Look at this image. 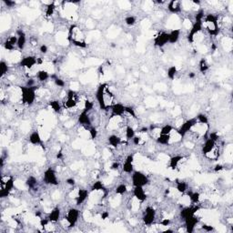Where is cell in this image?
I'll use <instances>...</instances> for the list:
<instances>
[{
	"instance_id": "8992f818",
	"label": "cell",
	"mask_w": 233,
	"mask_h": 233,
	"mask_svg": "<svg viewBox=\"0 0 233 233\" xmlns=\"http://www.w3.org/2000/svg\"><path fill=\"white\" fill-rule=\"evenodd\" d=\"M156 210L153 207H150V206H148L146 208H145V211H144V214H143V217H142V220L144 222V224L146 226H151L155 219H156Z\"/></svg>"
},
{
	"instance_id": "f6af8a7d",
	"label": "cell",
	"mask_w": 233,
	"mask_h": 233,
	"mask_svg": "<svg viewBox=\"0 0 233 233\" xmlns=\"http://www.w3.org/2000/svg\"><path fill=\"white\" fill-rule=\"evenodd\" d=\"M125 113L128 114L129 116H131L132 118L136 119L137 118V115H136V112H135V110L130 107V106H125Z\"/></svg>"
},
{
	"instance_id": "9c48e42d",
	"label": "cell",
	"mask_w": 233,
	"mask_h": 233,
	"mask_svg": "<svg viewBox=\"0 0 233 233\" xmlns=\"http://www.w3.org/2000/svg\"><path fill=\"white\" fill-rule=\"evenodd\" d=\"M202 28H203V21H197V20H195L191 29H190V33L188 35V41L190 42V43H193L195 36L198 33H199L202 30Z\"/></svg>"
},
{
	"instance_id": "680465c9",
	"label": "cell",
	"mask_w": 233,
	"mask_h": 233,
	"mask_svg": "<svg viewBox=\"0 0 233 233\" xmlns=\"http://www.w3.org/2000/svg\"><path fill=\"white\" fill-rule=\"evenodd\" d=\"M66 183L69 186H74L76 184V180L73 178H69L66 179Z\"/></svg>"
},
{
	"instance_id": "d4e9b609",
	"label": "cell",
	"mask_w": 233,
	"mask_h": 233,
	"mask_svg": "<svg viewBox=\"0 0 233 233\" xmlns=\"http://www.w3.org/2000/svg\"><path fill=\"white\" fill-rule=\"evenodd\" d=\"M108 141H109L110 146H112L113 148L119 147L121 144V142H122L121 138L119 137H118L117 135H110L109 138H108Z\"/></svg>"
},
{
	"instance_id": "4fadbf2b",
	"label": "cell",
	"mask_w": 233,
	"mask_h": 233,
	"mask_svg": "<svg viewBox=\"0 0 233 233\" xmlns=\"http://www.w3.org/2000/svg\"><path fill=\"white\" fill-rule=\"evenodd\" d=\"M133 161H134V156L132 154L128 155L125 162L122 165V171L127 173V174H131L134 171V166H133Z\"/></svg>"
},
{
	"instance_id": "44dd1931",
	"label": "cell",
	"mask_w": 233,
	"mask_h": 233,
	"mask_svg": "<svg viewBox=\"0 0 233 233\" xmlns=\"http://www.w3.org/2000/svg\"><path fill=\"white\" fill-rule=\"evenodd\" d=\"M29 142L32 144V145H42L43 142H42V138L40 134L38 133V131L35 130L33 131L30 135H29Z\"/></svg>"
},
{
	"instance_id": "7402d4cb",
	"label": "cell",
	"mask_w": 233,
	"mask_h": 233,
	"mask_svg": "<svg viewBox=\"0 0 233 233\" xmlns=\"http://www.w3.org/2000/svg\"><path fill=\"white\" fill-rule=\"evenodd\" d=\"M181 31L180 29H173L168 33V43L176 44L179 40Z\"/></svg>"
},
{
	"instance_id": "277c9868",
	"label": "cell",
	"mask_w": 233,
	"mask_h": 233,
	"mask_svg": "<svg viewBox=\"0 0 233 233\" xmlns=\"http://www.w3.org/2000/svg\"><path fill=\"white\" fill-rule=\"evenodd\" d=\"M43 180L45 184L47 185H51V186H57L58 185V180L56 178L55 170L52 168H47L43 175Z\"/></svg>"
},
{
	"instance_id": "7a4b0ae2",
	"label": "cell",
	"mask_w": 233,
	"mask_h": 233,
	"mask_svg": "<svg viewBox=\"0 0 233 233\" xmlns=\"http://www.w3.org/2000/svg\"><path fill=\"white\" fill-rule=\"evenodd\" d=\"M131 182L133 187H145L150 183V179L148 176L138 170H135L131 175Z\"/></svg>"
},
{
	"instance_id": "5bb4252c",
	"label": "cell",
	"mask_w": 233,
	"mask_h": 233,
	"mask_svg": "<svg viewBox=\"0 0 233 233\" xmlns=\"http://www.w3.org/2000/svg\"><path fill=\"white\" fill-rule=\"evenodd\" d=\"M168 10L171 14H178L182 11L181 8V2L178 0H172L169 1L168 4Z\"/></svg>"
},
{
	"instance_id": "4dcf8cb0",
	"label": "cell",
	"mask_w": 233,
	"mask_h": 233,
	"mask_svg": "<svg viewBox=\"0 0 233 233\" xmlns=\"http://www.w3.org/2000/svg\"><path fill=\"white\" fill-rule=\"evenodd\" d=\"M77 105H78L77 99H76V98H73V97H67V100H66L65 103H64L65 108H67V109H69V110L76 108Z\"/></svg>"
},
{
	"instance_id": "be15d7a7",
	"label": "cell",
	"mask_w": 233,
	"mask_h": 233,
	"mask_svg": "<svg viewBox=\"0 0 233 233\" xmlns=\"http://www.w3.org/2000/svg\"><path fill=\"white\" fill-rule=\"evenodd\" d=\"M148 130H149V128H141V129L139 130V132H141V133H145V132H148Z\"/></svg>"
},
{
	"instance_id": "ffe728a7",
	"label": "cell",
	"mask_w": 233,
	"mask_h": 233,
	"mask_svg": "<svg viewBox=\"0 0 233 233\" xmlns=\"http://www.w3.org/2000/svg\"><path fill=\"white\" fill-rule=\"evenodd\" d=\"M112 116L115 117H121L125 113V106L121 103H115L111 106Z\"/></svg>"
},
{
	"instance_id": "83f0119b",
	"label": "cell",
	"mask_w": 233,
	"mask_h": 233,
	"mask_svg": "<svg viewBox=\"0 0 233 233\" xmlns=\"http://www.w3.org/2000/svg\"><path fill=\"white\" fill-rule=\"evenodd\" d=\"M50 78V75L47 71L46 70H38L37 73V78L38 79V81L40 82H45L47 81L48 78Z\"/></svg>"
},
{
	"instance_id": "7c38bea8",
	"label": "cell",
	"mask_w": 233,
	"mask_h": 233,
	"mask_svg": "<svg viewBox=\"0 0 233 233\" xmlns=\"http://www.w3.org/2000/svg\"><path fill=\"white\" fill-rule=\"evenodd\" d=\"M168 43V33L161 32L154 38V46L158 47H163Z\"/></svg>"
},
{
	"instance_id": "94428289",
	"label": "cell",
	"mask_w": 233,
	"mask_h": 233,
	"mask_svg": "<svg viewBox=\"0 0 233 233\" xmlns=\"http://www.w3.org/2000/svg\"><path fill=\"white\" fill-rule=\"evenodd\" d=\"M110 217V212L109 211H103L101 214V219H109Z\"/></svg>"
},
{
	"instance_id": "60d3db41",
	"label": "cell",
	"mask_w": 233,
	"mask_h": 233,
	"mask_svg": "<svg viewBox=\"0 0 233 233\" xmlns=\"http://www.w3.org/2000/svg\"><path fill=\"white\" fill-rule=\"evenodd\" d=\"M56 9V6L55 3L52 2V3H49L48 6L47 7V9H46V16H51L52 15L54 14Z\"/></svg>"
},
{
	"instance_id": "b9f144b4",
	"label": "cell",
	"mask_w": 233,
	"mask_h": 233,
	"mask_svg": "<svg viewBox=\"0 0 233 233\" xmlns=\"http://www.w3.org/2000/svg\"><path fill=\"white\" fill-rule=\"evenodd\" d=\"M50 78H52L54 79V83H55V85L56 87H64L66 86V82L62 78H59L56 77L55 75L50 76Z\"/></svg>"
},
{
	"instance_id": "30bf717a",
	"label": "cell",
	"mask_w": 233,
	"mask_h": 233,
	"mask_svg": "<svg viewBox=\"0 0 233 233\" xmlns=\"http://www.w3.org/2000/svg\"><path fill=\"white\" fill-rule=\"evenodd\" d=\"M199 209H200V207L198 204H193L192 206H189V207H186V208H182L180 210L179 216H180L181 219H186L187 217H189V216L195 215Z\"/></svg>"
},
{
	"instance_id": "d590c367",
	"label": "cell",
	"mask_w": 233,
	"mask_h": 233,
	"mask_svg": "<svg viewBox=\"0 0 233 233\" xmlns=\"http://www.w3.org/2000/svg\"><path fill=\"white\" fill-rule=\"evenodd\" d=\"M49 106L51 107V109L53 110V111H55L56 113L60 112L61 109H62V106H61V104L59 103L58 100H51L49 102Z\"/></svg>"
},
{
	"instance_id": "4316f807",
	"label": "cell",
	"mask_w": 233,
	"mask_h": 233,
	"mask_svg": "<svg viewBox=\"0 0 233 233\" xmlns=\"http://www.w3.org/2000/svg\"><path fill=\"white\" fill-rule=\"evenodd\" d=\"M156 141L158 144L159 145H168L169 141H170V135H163V134H159V137H157Z\"/></svg>"
},
{
	"instance_id": "6f0895ef",
	"label": "cell",
	"mask_w": 233,
	"mask_h": 233,
	"mask_svg": "<svg viewBox=\"0 0 233 233\" xmlns=\"http://www.w3.org/2000/svg\"><path fill=\"white\" fill-rule=\"evenodd\" d=\"M119 167H120V165L119 162H117V161H115V162H113L111 166H110V168L112 169V170H118L119 168Z\"/></svg>"
},
{
	"instance_id": "d6a6232c",
	"label": "cell",
	"mask_w": 233,
	"mask_h": 233,
	"mask_svg": "<svg viewBox=\"0 0 233 233\" xmlns=\"http://www.w3.org/2000/svg\"><path fill=\"white\" fill-rule=\"evenodd\" d=\"M135 136H136V131H135V129H134L132 127L128 126V127L126 128V138H127L128 140H131Z\"/></svg>"
},
{
	"instance_id": "603a6c76",
	"label": "cell",
	"mask_w": 233,
	"mask_h": 233,
	"mask_svg": "<svg viewBox=\"0 0 233 233\" xmlns=\"http://www.w3.org/2000/svg\"><path fill=\"white\" fill-rule=\"evenodd\" d=\"M47 218L50 220V222H53V223L57 222L59 218H60V209H59V208H57V207L54 208L51 210V212L48 214V217H47Z\"/></svg>"
},
{
	"instance_id": "cb8c5ba5",
	"label": "cell",
	"mask_w": 233,
	"mask_h": 233,
	"mask_svg": "<svg viewBox=\"0 0 233 233\" xmlns=\"http://www.w3.org/2000/svg\"><path fill=\"white\" fill-rule=\"evenodd\" d=\"M183 159V157L180 156V155H176V156H173L170 158L169 159V163H168V167L171 168V169H175L177 168L178 165L180 163V161Z\"/></svg>"
},
{
	"instance_id": "816d5d0a",
	"label": "cell",
	"mask_w": 233,
	"mask_h": 233,
	"mask_svg": "<svg viewBox=\"0 0 233 233\" xmlns=\"http://www.w3.org/2000/svg\"><path fill=\"white\" fill-rule=\"evenodd\" d=\"M39 51L41 52L42 54H47V51H48V47H47V45H45V44H43L40 46V47H39Z\"/></svg>"
},
{
	"instance_id": "2e32d148",
	"label": "cell",
	"mask_w": 233,
	"mask_h": 233,
	"mask_svg": "<svg viewBox=\"0 0 233 233\" xmlns=\"http://www.w3.org/2000/svg\"><path fill=\"white\" fill-rule=\"evenodd\" d=\"M133 196L140 202H144L147 199V193L143 187H134Z\"/></svg>"
},
{
	"instance_id": "1f68e13d",
	"label": "cell",
	"mask_w": 233,
	"mask_h": 233,
	"mask_svg": "<svg viewBox=\"0 0 233 233\" xmlns=\"http://www.w3.org/2000/svg\"><path fill=\"white\" fill-rule=\"evenodd\" d=\"M176 189L179 193L184 194L188 190V184L185 181H177L176 182Z\"/></svg>"
},
{
	"instance_id": "ba28073f",
	"label": "cell",
	"mask_w": 233,
	"mask_h": 233,
	"mask_svg": "<svg viewBox=\"0 0 233 233\" xmlns=\"http://www.w3.org/2000/svg\"><path fill=\"white\" fill-rule=\"evenodd\" d=\"M183 220H184V223H185L186 232L192 233L194 231V230H195L196 225L199 223V219L196 217V214H195V215H191V216L187 217L186 219H184Z\"/></svg>"
},
{
	"instance_id": "9a60e30c",
	"label": "cell",
	"mask_w": 233,
	"mask_h": 233,
	"mask_svg": "<svg viewBox=\"0 0 233 233\" xmlns=\"http://www.w3.org/2000/svg\"><path fill=\"white\" fill-rule=\"evenodd\" d=\"M16 34H17V48L19 50H23L26 47V44H27V37H26V34L25 32L22 30V29H19L16 31Z\"/></svg>"
},
{
	"instance_id": "ee69618b",
	"label": "cell",
	"mask_w": 233,
	"mask_h": 233,
	"mask_svg": "<svg viewBox=\"0 0 233 233\" xmlns=\"http://www.w3.org/2000/svg\"><path fill=\"white\" fill-rule=\"evenodd\" d=\"M116 194L118 195H124L126 192L128 191V188H127V185L125 184H120L119 185L117 188H116Z\"/></svg>"
},
{
	"instance_id": "74e56055",
	"label": "cell",
	"mask_w": 233,
	"mask_h": 233,
	"mask_svg": "<svg viewBox=\"0 0 233 233\" xmlns=\"http://www.w3.org/2000/svg\"><path fill=\"white\" fill-rule=\"evenodd\" d=\"M9 67L7 65V63L5 60H1L0 62V73H1V78H3L7 72H8Z\"/></svg>"
},
{
	"instance_id": "91938a15",
	"label": "cell",
	"mask_w": 233,
	"mask_h": 233,
	"mask_svg": "<svg viewBox=\"0 0 233 233\" xmlns=\"http://www.w3.org/2000/svg\"><path fill=\"white\" fill-rule=\"evenodd\" d=\"M202 229L205 231H208V232H209V231H212L213 230H214V228L212 227V226H209V225H206L204 224L203 226H202Z\"/></svg>"
},
{
	"instance_id": "7dc6e473",
	"label": "cell",
	"mask_w": 233,
	"mask_h": 233,
	"mask_svg": "<svg viewBox=\"0 0 233 233\" xmlns=\"http://www.w3.org/2000/svg\"><path fill=\"white\" fill-rule=\"evenodd\" d=\"M4 47H5V49H7V50H8V51H13L15 49L14 45L11 44L7 39L4 42Z\"/></svg>"
},
{
	"instance_id": "03108f58",
	"label": "cell",
	"mask_w": 233,
	"mask_h": 233,
	"mask_svg": "<svg viewBox=\"0 0 233 233\" xmlns=\"http://www.w3.org/2000/svg\"><path fill=\"white\" fill-rule=\"evenodd\" d=\"M189 77H190V78H193L195 77V74H194L193 72H190V73L189 74Z\"/></svg>"
},
{
	"instance_id": "f907efd6",
	"label": "cell",
	"mask_w": 233,
	"mask_h": 233,
	"mask_svg": "<svg viewBox=\"0 0 233 233\" xmlns=\"http://www.w3.org/2000/svg\"><path fill=\"white\" fill-rule=\"evenodd\" d=\"M4 4L7 7H13L16 6V2L11 1V0H4Z\"/></svg>"
},
{
	"instance_id": "52a82bcc",
	"label": "cell",
	"mask_w": 233,
	"mask_h": 233,
	"mask_svg": "<svg viewBox=\"0 0 233 233\" xmlns=\"http://www.w3.org/2000/svg\"><path fill=\"white\" fill-rule=\"evenodd\" d=\"M79 214H80V211L76 208H71L70 209H69L66 215V220L68 221L70 228H73L76 226L77 222L79 219Z\"/></svg>"
},
{
	"instance_id": "bcb514c9",
	"label": "cell",
	"mask_w": 233,
	"mask_h": 233,
	"mask_svg": "<svg viewBox=\"0 0 233 233\" xmlns=\"http://www.w3.org/2000/svg\"><path fill=\"white\" fill-rule=\"evenodd\" d=\"M93 108H94V103L93 102H91L89 100H86L85 101V103H84V110H86V111H87L89 113V111H91V110H93Z\"/></svg>"
},
{
	"instance_id": "836d02e7",
	"label": "cell",
	"mask_w": 233,
	"mask_h": 233,
	"mask_svg": "<svg viewBox=\"0 0 233 233\" xmlns=\"http://www.w3.org/2000/svg\"><path fill=\"white\" fill-rule=\"evenodd\" d=\"M174 128L169 125V124H166L164 125L161 128H160V131H159V134H163V135H170V133L173 131Z\"/></svg>"
},
{
	"instance_id": "6da1fadb",
	"label": "cell",
	"mask_w": 233,
	"mask_h": 233,
	"mask_svg": "<svg viewBox=\"0 0 233 233\" xmlns=\"http://www.w3.org/2000/svg\"><path fill=\"white\" fill-rule=\"evenodd\" d=\"M37 87H28V86H21L20 91H21V100L22 103L27 106H32L35 103V100L37 98Z\"/></svg>"
},
{
	"instance_id": "f1b7e54d",
	"label": "cell",
	"mask_w": 233,
	"mask_h": 233,
	"mask_svg": "<svg viewBox=\"0 0 233 233\" xmlns=\"http://www.w3.org/2000/svg\"><path fill=\"white\" fill-rule=\"evenodd\" d=\"M177 73H178V69H177V67H176V66H171V67H169V68L168 69V70H167V77H168V78H169L170 80H174V78H175Z\"/></svg>"
},
{
	"instance_id": "681fc988",
	"label": "cell",
	"mask_w": 233,
	"mask_h": 233,
	"mask_svg": "<svg viewBox=\"0 0 233 233\" xmlns=\"http://www.w3.org/2000/svg\"><path fill=\"white\" fill-rule=\"evenodd\" d=\"M89 135L92 139H95L97 137V130H96V128H91L89 129Z\"/></svg>"
},
{
	"instance_id": "e0dca14e",
	"label": "cell",
	"mask_w": 233,
	"mask_h": 233,
	"mask_svg": "<svg viewBox=\"0 0 233 233\" xmlns=\"http://www.w3.org/2000/svg\"><path fill=\"white\" fill-rule=\"evenodd\" d=\"M215 146H216V141H214L210 137H208L202 146V153L205 155L211 153V151L215 149Z\"/></svg>"
},
{
	"instance_id": "ab89813d",
	"label": "cell",
	"mask_w": 233,
	"mask_h": 233,
	"mask_svg": "<svg viewBox=\"0 0 233 233\" xmlns=\"http://www.w3.org/2000/svg\"><path fill=\"white\" fill-rule=\"evenodd\" d=\"M137 23V18L134 16H128L125 17V24L128 27H133Z\"/></svg>"
},
{
	"instance_id": "11a10c76",
	"label": "cell",
	"mask_w": 233,
	"mask_h": 233,
	"mask_svg": "<svg viewBox=\"0 0 233 233\" xmlns=\"http://www.w3.org/2000/svg\"><path fill=\"white\" fill-rule=\"evenodd\" d=\"M132 141H133V144L136 145V146H138L141 142V137L139 136H135V137L132 138Z\"/></svg>"
},
{
	"instance_id": "8fae6325",
	"label": "cell",
	"mask_w": 233,
	"mask_h": 233,
	"mask_svg": "<svg viewBox=\"0 0 233 233\" xmlns=\"http://www.w3.org/2000/svg\"><path fill=\"white\" fill-rule=\"evenodd\" d=\"M38 64V58L35 56H27L20 61V66L27 69H31Z\"/></svg>"
},
{
	"instance_id": "f546056e",
	"label": "cell",
	"mask_w": 233,
	"mask_h": 233,
	"mask_svg": "<svg viewBox=\"0 0 233 233\" xmlns=\"http://www.w3.org/2000/svg\"><path fill=\"white\" fill-rule=\"evenodd\" d=\"M91 190H92V191H100V190L105 191L106 189H105V186H104V184L102 183V181L97 180V181H95V182L92 184V186H91Z\"/></svg>"
},
{
	"instance_id": "9f6ffc18",
	"label": "cell",
	"mask_w": 233,
	"mask_h": 233,
	"mask_svg": "<svg viewBox=\"0 0 233 233\" xmlns=\"http://www.w3.org/2000/svg\"><path fill=\"white\" fill-rule=\"evenodd\" d=\"M171 223V220L169 219H163L161 221H160V224L164 227H168L169 226V224Z\"/></svg>"
},
{
	"instance_id": "6125c7cd",
	"label": "cell",
	"mask_w": 233,
	"mask_h": 233,
	"mask_svg": "<svg viewBox=\"0 0 233 233\" xmlns=\"http://www.w3.org/2000/svg\"><path fill=\"white\" fill-rule=\"evenodd\" d=\"M224 168V167L222 166L221 164H217L215 167H214V171H216V172H218V171H220V170H222Z\"/></svg>"
},
{
	"instance_id": "7bdbcfd3",
	"label": "cell",
	"mask_w": 233,
	"mask_h": 233,
	"mask_svg": "<svg viewBox=\"0 0 233 233\" xmlns=\"http://www.w3.org/2000/svg\"><path fill=\"white\" fill-rule=\"evenodd\" d=\"M196 119H197L198 122L203 124V125H207L208 123V117L206 116L205 114H199L196 117Z\"/></svg>"
},
{
	"instance_id": "3957f363",
	"label": "cell",
	"mask_w": 233,
	"mask_h": 233,
	"mask_svg": "<svg viewBox=\"0 0 233 233\" xmlns=\"http://www.w3.org/2000/svg\"><path fill=\"white\" fill-rule=\"evenodd\" d=\"M107 84H101L98 86L96 91V99L100 110H106L108 109L107 103H106V88H107Z\"/></svg>"
},
{
	"instance_id": "f35d334b",
	"label": "cell",
	"mask_w": 233,
	"mask_h": 233,
	"mask_svg": "<svg viewBox=\"0 0 233 233\" xmlns=\"http://www.w3.org/2000/svg\"><path fill=\"white\" fill-rule=\"evenodd\" d=\"M26 184L29 189H34L38 184V180L34 176H29L28 179L26 180Z\"/></svg>"
},
{
	"instance_id": "d6986e66",
	"label": "cell",
	"mask_w": 233,
	"mask_h": 233,
	"mask_svg": "<svg viewBox=\"0 0 233 233\" xmlns=\"http://www.w3.org/2000/svg\"><path fill=\"white\" fill-rule=\"evenodd\" d=\"M88 198V191L86 189H79L76 197V204L78 206L83 204Z\"/></svg>"
},
{
	"instance_id": "e7e4bbea",
	"label": "cell",
	"mask_w": 233,
	"mask_h": 233,
	"mask_svg": "<svg viewBox=\"0 0 233 233\" xmlns=\"http://www.w3.org/2000/svg\"><path fill=\"white\" fill-rule=\"evenodd\" d=\"M62 157H63L62 152H58V153H57V155H56V158H57L58 159H62Z\"/></svg>"
},
{
	"instance_id": "f5cc1de1",
	"label": "cell",
	"mask_w": 233,
	"mask_h": 233,
	"mask_svg": "<svg viewBox=\"0 0 233 233\" xmlns=\"http://www.w3.org/2000/svg\"><path fill=\"white\" fill-rule=\"evenodd\" d=\"M210 137L211 139H213L214 141H216V142H217V141H218V139H219V136L217 132H211V133L209 134V137Z\"/></svg>"
},
{
	"instance_id": "5b68a950",
	"label": "cell",
	"mask_w": 233,
	"mask_h": 233,
	"mask_svg": "<svg viewBox=\"0 0 233 233\" xmlns=\"http://www.w3.org/2000/svg\"><path fill=\"white\" fill-rule=\"evenodd\" d=\"M197 123H198V121H197L196 118L188 119L187 121H185L184 123L179 127V128L177 130L178 134L181 137H184L190 131V130H191L192 128L196 126V124Z\"/></svg>"
},
{
	"instance_id": "8d00e7d4",
	"label": "cell",
	"mask_w": 233,
	"mask_h": 233,
	"mask_svg": "<svg viewBox=\"0 0 233 233\" xmlns=\"http://www.w3.org/2000/svg\"><path fill=\"white\" fill-rule=\"evenodd\" d=\"M15 187V180L14 178L13 177H10L9 178H7V180L5 182V186L3 187V188H5V189H7L8 191H12L13 190V189H14Z\"/></svg>"
},
{
	"instance_id": "e575fe53",
	"label": "cell",
	"mask_w": 233,
	"mask_h": 233,
	"mask_svg": "<svg viewBox=\"0 0 233 233\" xmlns=\"http://www.w3.org/2000/svg\"><path fill=\"white\" fill-rule=\"evenodd\" d=\"M208 69H209V66H208V62L206 61L204 58L200 59V61L199 63V72L205 73V72H207L208 70Z\"/></svg>"
},
{
	"instance_id": "db71d44e",
	"label": "cell",
	"mask_w": 233,
	"mask_h": 233,
	"mask_svg": "<svg viewBox=\"0 0 233 233\" xmlns=\"http://www.w3.org/2000/svg\"><path fill=\"white\" fill-rule=\"evenodd\" d=\"M49 223H50V220L48 219V218L40 219V226H41V227H46V226H47Z\"/></svg>"
},
{
	"instance_id": "c3c4849f",
	"label": "cell",
	"mask_w": 233,
	"mask_h": 233,
	"mask_svg": "<svg viewBox=\"0 0 233 233\" xmlns=\"http://www.w3.org/2000/svg\"><path fill=\"white\" fill-rule=\"evenodd\" d=\"M9 194H10V191H8L7 189H5V188H2L1 190H0V198L1 199H5V198H7L8 196H9Z\"/></svg>"
},
{
	"instance_id": "484cf974",
	"label": "cell",
	"mask_w": 233,
	"mask_h": 233,
	"mask_svg": "<svg viewBox=\"0 0 233 233\" xmlns=\"http://www.w3.org/2000/svg\"><path fill=\"white\" fill-rule=\"evenodd\" d=\"M188 196L190 197V199L192 204H199L200 200V193L197 191H189Z\"/></svg>"
},
{
	"instance_id": "ac0fdd59",
	"label": "cell",
	"mask_w": 233,
	"mask_h": 233,
	"mask_svg": "<svg viewBox=\"0 0 233 233\" xmlns=\"http://www.w3.org/2000/svg\"><path fill=\"white\" fill-rule=\"evenodd\" d=\"M78 122L83 126H90L91 125V119H90V117H89V114L87 111H86V110L81 111V113L78 117Z\"/></svg>"
}]
</instances>
